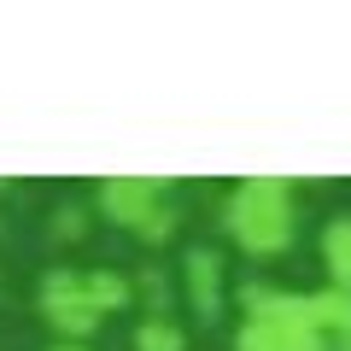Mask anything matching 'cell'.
I'll use <instances>...</instances> for the list:
<instances>
[{
    "label": "cell",
    "mask_w": 351,
    "mask_h": 351,
    "mask_svg": "<svg viewBox=\"0 0 351 351\" xmlns=\"http://www.w3.org/2000/svg\"><path fill=\"white\" fill-rule=\"evenodd\" d=\"M346 351H351V346H346Z\"/></svg>",
    "instance_id": "cell-14"
},
{
    "label": "cell",
    "mask_w": 351,
    "mask_h": 351,
    "mask_svg": "<svg viewBox=\"0 0 351 351\" xmlns=\"http://www.w3.org/2000/svg\"><path fill=\"white\" fill-rule=\"evenodd\" d=\"M135 293H141V299H147V316H170V281H164L158 269H141Z\"/></svg>",
    "instance_id": "cell-10"
},
{
    "label": "cell",
    "mask_w": 351,
    "mask_h": 351,
    "mask_svg": "<svg viewBox=\"0 0 351 351\" xmlns=\"http://www.w3.org/2000/svg\"><path fill=\"white\" fill-rule=\"evenodd\" d=\"M41 316H47L53 328H59V339H82L100 328V311L82 299V269H53L47 281H41Z\"/></svg>",
    "instance_id": "cell-3"
},
{
    "label": "cell",
    "mask_w": 351,
    "mask_h": 351,
    "mask_svg": "<svg viewBox=\"0 0 351 351\" xmlns=\"http://www.w3.org/2000/svg\"><path fill=\"white\" fill-rule=\"evenodd\" d=\"M135 351H188V334H182V322H176V316H141Z\"/></svg>",
    "instance_id": "cell-9"
},
{
    "label": "cell",
    "mask_w": 351,
    "mask_h": 351,
    "mask_svg": "<svg viewBox=\"0 0 351 351\" xmlns=\"http://www.w3.org/2000/svg\"><path fill=\"white\" fill-rule=\"evenodd\" d=\"M53 351H88V346H71V339H59V346H53Z\"/></svg>",
    "instance_id": "cell-13"
},
{
    "label": "cell",
    "mask_w": 351,
    "mask_h": 351,
    "mask_svg": "<svg viewBox=\"0 0 351 351\" xmlns=\"http://www.w3.org/2000/svg\"><path fill=\"white\" fill-rule=\"evenodd\" d=\"M322 263H328V276H334V287L351 293V217H334L322 228Z\"/></svg>",
    "instance_id": "cell-8"
},
{
    "label": "cell",
    "mask_w": 351,
    "mask_h": 351,
    "mask_svg": "<svg viewBox=\"0 0 351 351\" xmlns=\"http://www.w3.org/2000/svg\"><path fill=\"white\" fill-rule=\"evenodd\" d=\"M170 234H176V205H158V217L141 228V240H170Z\"/></svg>",
    "instance_id": "cell-12"
},
{
    "label": "cell",
    "mask_w": 351,
    "mask_h": 351,
    "mask_svg": "<svg viewBox=\"0 0 351 351\" xmlns=\"http://www.w3.org/2000/svg\"><path fill=\"white\" fill-rule=\"evenodd\" d=\"M304 311H311V328L316 334H339L351 346V293L346 287H322V293H311V299H304Z\"/></svg>",
    "instance_id": "cell-6"
},
{
    "label": "cell",
    "mask_w": 351,
    "mask_h": 351,
    "mask_svg": "<svg viewBox=\"0 0 351 351\" xmlns=\"http://www.w3.org/2000/svg\"><path fill=\"white\" fill-rule=\"evenodd\" d=\"M223 223L252 258H276L293 240V188L281 176H246L223 205Z\"/></svg>",
    "instance_id": "cell-1"
},
{
    "label": "cell",
    "mask_w": 351,
    "mask_h": 351,
    "mask_svg": "<svg viewBox=\"0 0 351 351\" xmlns=\"http://www.w3.org/2000/svg\"><path fill=\"white\" fill-rule=\"evenodd\" d=\"M182 281H188V304L193 316H223V252L217 246H188L182 258Z\"/></svg>",
    "instance_id": "cell-5"
},
{
    "label": "cell",
    "mask_w": 351,
    "mask_h": 351,
    "mask_svg": "<svg viewBox=\"0 0 351 351\" xmlns=\"http://www.w3.org/2000/svg\"><path fill=\"white\" fill-rule=\"evenodd\" d=\"M82 299L106 316V311H123V304H135V287H129L117 269H82Z\"/></svg>",
    "instance_id": "cell-7"
},
{
    "label": "cell",
    "mask_w": 351,
    "mask_h": 351,
    "mask_svg": "<svg viewBox=\"0 0 351 351\" xmlns=\"http://www.w3.org/2000/svg\"><path fill=\"white\" fill-rule=\"evenodd\" d=\"M82 228H88V211H82V205H59V217H53V234H59V240H76Z\"/></svg>",
    "instance_id": "cell-11"
},
{
    "label": "cell",
    "mask_w": 351,
    "mask_h": 351,
    "mask_svg": "<svg viewBox=\"0 0 351 351\" xmlns=\"http://www.w3.org/2000/svg\"><path fill=\"white\" fill-rule=\"evenodd\" d=\"M158 205H164V188L152 176H106L100 182V211L112 217V223L135 228V234L158 217Z\"/></svg>",
    "instance_id": "cell-4"
},
{
    "label": "cell",
    "mask_w": 351,
    "mask_h": 351,
    "mask_svg": "<svg viewBox=\"0 0 351 351\" xmlns=\"http://www.w3.org/2000/svg\"><path fill=\"white\" fill-rule=\"evenodd\" d=\"M240 304H246V328H240L234 351H328V339L311 328L304 299L246 281L240 287Z\"/></svg>",
    "instance_id": "cell-2"
}]
</instances>
